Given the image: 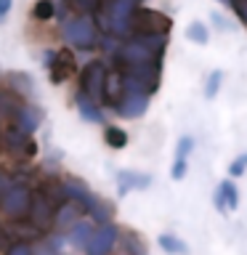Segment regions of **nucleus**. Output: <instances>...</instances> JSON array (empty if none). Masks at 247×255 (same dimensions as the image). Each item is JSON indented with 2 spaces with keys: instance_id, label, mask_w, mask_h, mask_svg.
Returning <instances> with one entry per match:
<instances>
[{
  "instance_id": "nucleus-1",
  "label": "nucleus",
  "mask_w": 247,
  "mask_h": 255,
  "mask_svg": "<svg viewBox=\"0 0 247 255\" xmlns=\"http://www.w3.org/2000/svg\"><path fill=\"white\" fill-rule=\"evenodd\" d=\"M167 48V35H133L115 51L120 67H133V64H154L162 61Z\"/></svg>"
},
{
  "instance_id": "nucleus-2",
  "label": "nucleus",
  "mask_w": 247,
  "mask_h": 255,
  "mask_svg": "<svg viewBox=\"0 0 247 255\" xmlns=\"http://www.w3.org/2000/svg\"><path fill=\"white\" fill-rule=\"evenodd\" d=\"M101 8V21L109 35L115 37H130V16L138 5L130 0H104Z\"/></svg>"
},
{
  "instance_id": "nucleus-3",
  "label": "nucleus",
  "mask_w": 247,
  "mask_h": 255,
  "mask_svg": "<svg viewBox=\"0 0 247 255\" xmlns=\"http://www.w3.org/2000/svg\"><path fill=\"white\" fill-rule=\"evenodd\" d=\"M173 29V19L154 8H135L130 16V37L133 35H167Z\"/></svg>"
},
{
  "instance_id": "nucleus-4",
  "label": "nucleus",
  "mask_w": 247,
  "mask_h": 255,
  "mask_svg": "<svg viewBox=\"0 0 247 255\" xmlns=\"http://www.w3.org/2000/svg\"><path fill=\"white\" fill-rule=\"evenodd\" d=\"M123 80H125V91L120 96V101L115 104V112L125 120H138V117L146 115V109H149V93H143L141 88L135 85L133 80H127L125 75H123Z\"/></svg>"
},
{
  "instance_id": "nucleus-5",
  "label": "nucleus",
  "mask_w": 247,
  "mask_h": 255,
  "mask_svg": "<svg viewBox=\"0 0 247 255\" xmlns=\"http://www.w3.org/2000/svg\"><path fill=\"white\" fill-rule=\"evenodd\" d=\"M64 40L69 45L80 48V51H88V48L96 45V24L91 16H77L64 24Z\"/></svg>"
},
{
  "instance_id": "nucleus-6",
  "label": "nucleus",
  "mask_w": 247,
  "mask_h": 255,
  "mask_svg": "<svg viewBox=\"0 0 247 255\" xmlns=\"http://www.w3.org/2000/svg\"><path fill=\"white\" fill-rule=\"evenodd\" d=\"M107 64L104 61H91L88 67L83 69V77H80V85H83V91L88 99H93L96 104L104 101V85H107Z\"/></svg>"
},
{
  "instance_id": "nucleus-7",
  "label": "nucleus",
  "mask_w": 247,
  "mask_h": 255,
  "mask_svg": "<svg viewBox=\"0 0 247 255\" xmlns=\"http://www.w3.org/2000/svg\"><path fill=\"white\" fill-rule=\"evenodd\" d=\"M213 202H215V210L218 213H234L239 207V189L231 178H223L218 186H215V194H213Z\"/></svg>"
},
{
  "instance_id": "nucleus-8",
  "label": "nucleus",
  "mask_w": 247,
  "mask_h": 255,
  "mask_svg": "<svg viewBox=\"0 0 247 255\" xmlns=\"http://www.w3.org/2000/svg\"><path fill=\"white\" fill-rule=\"evenodd\" d=\"M45 61H48V69H51V83H64V80L75 72V59H72V53H67V51L45 53Z\"/></svg>"
},
{
  "instance_id": "nucleus-9",
  "label": "nucleus",
  "mask_w": 247,
  "mask_h": 255,
  "mask_svg": "<svg viewBox=\"0 0 247 255\" xmlns=\"http://www.w3.org/2000/svg\"><path fill=\"white\" fill-rule=\"evenodd\" d=\"M117 186L120 194H127L133 189H146L151 186V175L149 173H135V170H120L117 173Z\"/></svg>"
},
{
  "instance_id": "nucleus-10",
  "label": "nucleus",
  "mask_w": 247,
  "mask_h": 255,
  "mask_svg": "<svg viewBox=\"0 0 247 255\" xmlns=\"http://www.w3.org/2000/svg\"><path fill=\"white\" fill-rule=\"evenodd\" d=\"M125 91V80H123V72L120 69H109L107 72V85H104V101L107 104H115L120 101V96Z\"/></svg>"
},
{
  "instance_id": "nucleus-11",
  "label": "nucleus",
  "mask_w": 247,
  "mask_h": 255,
  "mask_svg": "<svg viewBox=\"0 0 247 255\" xmlns=\"http://www.w3.org/2000/svg\"><path fill=\"white\" fill-rule=\"evenodd\" d=\"M40 120H43V112L37 107H21L16 115V128H19V133H32L40 125Z\"/></svg>"
},
{
  "instance_id": "nucleus-12",
  "label": "nucleus",
  "mask_w": 247,
  "mask_h": 255,
  "mask_svg": "<svg viewBox=\"0 0 247 255\" xmlns=\"http://www.w3.org/2000/svg\"><path fill=\"white\" fill-rule=\"evenodd\" d=\"M115 229H101L99 234H93L91 245H88V250H91V255H107L109 247L115 245Z\"/></svg>"
},
{
  "instance_id": "nucleus-13",
  "label": "nucleus",
  "mask_w": 247,
  "mask_h": 255,
  "mask_svg": "<svg viewBox=\"0 0 247 255\" xmlns=\"http://www.w3.org/2000/svg\"><path fill=\"white\" fill-rule=\"evenodd\" d=\"M75 101H77V109H80V115H83V120H88V123H101L104 120L99 104H96L93 99H88L85 93H77Z\"/></svg>"
},
{
  "instance_id": "nucleus-14",
  "label": "nucleus",
  "mask_w": 247,
  "mask_h": 255,
  "mask_svg": "<svg viewBox=\"0 0 247 255\" xmlns=\"http://www.w3.org/2000/svg\"><path fill=\"white\" fill-rule=\"evenodd\" d=\"M27 202H29V194H27V189H11L8 191V197H5V210L8 213H13V215H19L27 210Z\"/></svg>"
},
{
  "instance_id": "nucleus-15",
  "label": "nucleus",
  "mask_w": 247,
  "mask_h": 255,
  "mask_svg": "<svg viewBox=\"0 0 247 255\" xmlns=\"http://www.w3.org/2000/svg\"><path fill=\"white\" fill-rule=\"evenodd\" d=\"M21 107H24V101L16 93H11V91L0 93V115H5L8 120H16V115H19Z\"/></svg>"
},
{
  "instance_id": "nucleus-16",
  "label": "nucleus",
  "mask_w": 247,
  "mask_h": 255,
  "mask_svg": "<svg viewBox=\"0 0 247 255\" xmlns=\"http://www.w3.org/2000/svg\"><path fill=\"white\" fill-rule=\"evenodd\" d=\"M159 247L167 253V255H189V245L178 239L175 234H162L159 237Z\"/></svg>"
},
{
  "instance_id": "nucleus-17",
  "label": "nucleus",
  "mask_w": 247,
  "mask_h": 255,
  "mask_svg": "<svg viewBox=\"0 0 247 255\" xmlns=\"http://www.w3.org/2000/svg\"><path fill=\"white\" fill-rule=\"evenodd\" d=\"M104 141L109 143V149H125L127 146V133L117 125H107L104 130Z\"/></svg>"
},
{
  "instance_id": "nucleus-18",
  "label": "nucleus",
  "mask_w": 247,
  "mask_h": 255,
  "mask_svg": "<svg viewBox=\"0 0 247 255\" xmlns=\"http://www.w3.org/2000/svg\"><path fill=\"white\" fill-rule=\"evenodd\" d=\"M186 37L191 40V43H197V45H207V40H210V29H207L205 21H191L186 27Z\"/></svg>"
},
{
  "instance_id": "nucleus-19",
  "label": "nucleus",
  "mask_w": 247,
  "mask_h": 255,
  "mask_svg": "<svg viewBox=\"0 0 247 255\" xmlns=\"http://www.w3.org/2000/svg\"><path fill=\"white\" fill-rule=\"evenodd\" d=\"M223 69H213L210 75H207V80H205V99H215L218 96V91H221V85H223Z\"/></svg>"
},
{
  "instance_id": "nucleus-20",
  "label": "nucleus",
  "mask_w": 247,
  "mask_h": 255,
  "mask_svg": "<svg viewBox=\"0 0 247 255\" xmlns=\"http://www.w3.org/2000/svg\"><path fill=\"white\" fill-rule=\"evenodd\" d=\"M8 83H19L16 85V91L19 93H32V77L29 75H21V72H11V75H8Z\"/></svg>"
},
{
  "instance_id": "nucleus-21",
  "label": "nucleus",
  "mask_w": 247,
  "mask_h": 255,
  "mask_svg": "<svg viewBox=\"0 0 247 255\" xmlns=\"http://www.w3.org/2000/svg\"><path fill=\"white\" fill-rule=\"evenodd\" d=\"M247 173V151H242V154H237L234 159H231L229 165V175L231 178H239V175Z\"/></svg>"
},
{
  "instance_id": "nucleus-22",
  "label": "nucleus",
  "mask_w": 247,
  "mask_h": 255,
  "mask_svg": "<svg viewBox=\"0 0 247 255\" xmlns=\"http://www.w3.org/2000/svg\"><path fill=\"white\" fill-rule=\"evenodd\" d=\"M191 149H194V138L191 135H181L178 143H175V159H186L191 154Z\"/></svg>"
},
{
  "instance_id": "nucleus-23",
  "label": "nucleus",
  "mask_w": 247,
  "mask_h": 255,
  "mask_svg": "<svg viewBox=\"0 0 247 255\" xmlns=\"http://www.w3.org/2000/svg\"><path fill=\"white\" fill-rule=\"evenodd\" d=\"M32 13H35V19H40V21L51 19V16H53V0H37Z\"/></svg>"
},
{
  "instance_id": "nucleus-24",
  "label": "nucleus",
  "mask_w": 247,
  "mask_h": 255,
  "mask_svg": "<svg viewBox=\"0 0 247 255\" xmlns=\"http://www.w3.org/2000/svg\"><path fill=\"white\" fill-rule=\"evenodd\" d=\"M186 170H189V162H186V159H175V162H173V170H170V178H173V181H181L183 175H186Z\"/></svg>"
},
{
  "instance_id": "nucleus-25",
  "label": "nucleus",
  "mask_w": 247,
  "mask_h": 255,
  "mask_svg": "<svg viewBox=\"0 0 247 255\" xmlns=\"http://www.w3.org/2000/svg\"><path fill=\"white\" fill-rule=\"evenodd\" d=\"M210 19H213V24H215V29H234V24H231L229 19H226V16H223L221 11H213V16H210Z\"/></svg>"
},
{
  "instance_id": "nucleus-26",
  "label": "nucleus",
  "mask_w": 247,
  "mask_h": 255,
  "mask_svg": "<svg viewBox=\"0 0 247 255\" xmlns=\"http://www.w3.org/2000/svg\"><path fill=\"white\" fill-rule=\"evenodd\" d=\"M234 11L239 16V21L247 27V0H234Z\"/></svg>"
},
{
  "instance_id": "nucleus-27",
  "label": "nucleus",
  "mask_w": 247,
  "mask_h": 255,
  "mask_svg": "<svg viewBox=\"0 0 247 255\" xmlns=\"http://www.w3.org/2000/svg\"><path fill=\"white\" fill-rule=\"evenodd\" d=\"M88 237H91V226H85V223H83V226L75 229V242H77V245H83Z\"/></svg>"
},
{
  "instance_id": "nucleus-28",
  "label": "nucleus",
  "mask_w": 247,
  "mask_h": 255,
  "mask_svg": "<svg viewBox=\"0 0 247 255\" xmlns=\"http://www.w3.org/2000/svg\"><path fill=\"white\" fill-rule=\"evenodd\" d=\"M8 11H11V0H0V21L8 16Z\"/></svg>"
},
{
  "instance_id": "nucleus-29",
  "label": "nucleus",
  "mask_w": 247,
  "mask_h": 255,
  "mask_svg": "<svg viewBox=\"0 0 247 255\" xmlns=\"http://www.w3.org/2000/svg\"><path fill=\"white\" fill-rule=\"evenodd\" d=\"M11 255H29V253H27V247H13Z\"/></svg>"
},
{
  "instance_id": "nucleus-30",
  "label": "nucleus",
  "mask_w": 247,
  "mask_h": 255,
  "mask_svg": "<svg viewBox=\"0 0 247 255\" xmlns=\"http://www.w3.org/2000/svg\"><path fill=\"white\" fill-rule=\"evenodd\" d=\"M215 3H221V5H226V8H234V0H215Z\"/></svg>"
},
{
  "instance_id": "nucleus-31",
  "label": "nucleus",
  "mask_w": 247,
  "mask_h": 255,
  "mask_svg": "<svg viewBox=\"0 0 247 255\" xmlns=\"http://www.w3.org/2000/svg\"><path fill=\"white\" fill-rule=\"evenodd\" d=\"M3 186H5V178H3V173H0V191H3Z\"/></svg>"
},
{
  "instance_id": "nucleus-32",
  "label": "nucleus",
  "mask_w": 247,
  "mask_h": 255,
  "mask_svg": "<svg viewBox=\"0 0 247 255\" xmlns=\"http://www.w3.org/2000/svg\"><path fill=\"white\" fill-rule=\"evenodd\" d=\"M130 3H135V5H138V3H141V0H130Z\"/></svg>"
}]
</instances>
